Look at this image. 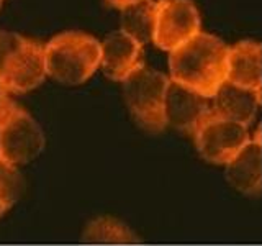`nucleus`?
I'll use <instances>...</instances> for the list:
<instances>
[{
  "label": "nucleus",
  "instance_id": "1",
  "mask_svg": "<svg viewBox=\"0 0 262 246\" xmlns=\"http://www.w3.org/2000/svg\"><path fill=\"white\" fill-rule=\"evenodd\" d=\"M228 51L218 36L200 31L169 53V79L211 98L226 82Z\"/></svg>",
  "mask_w": 262,
  "mask_h": 246
},
{
  "label": "nucleus",
  "instance_id": "2",
  "mask_svg": "<svg viewBox=\"0 0 262 246\" xmlns=\"http://www.w3.org/2000/svg\"><path fill=\"white\" fill-rule=\"evenodd\" d=\"M100 41L84 31H62L45 45L46 72L66 86L84 84L100 68Z\"/></svg>",
  "mask_w": 262,
  "mask_h": 246
},
{
  "label": "nucleus",
  "instance_id": "3",
  "mask_svg": "<svg viewBox=\"0 0 262 246\" xmlns=\"http://www.w3.org/2000/svg\"><path fill=\"white\" fill-rule=\"evenodd\" d=\"M169 82V76L146 64L121 82L128 110L143 130L159 133L167 127L164 107Z\"/></svg>",
  "mask_w": 262,
  "mask_h": 246
},
{
  "label": "nucleus",
  "instance_id": "4",
  "mask_svg": "<svg viewBox=\"0 0 262 246\" xmlns=\"http://www.w3.org/2000/svg\"><path fill=\"white\" fill-rule=\"evenodd\" d=\"M45 133L39 123L13 100L0 113V159L18 168L43 151Z\"/></svg>",
  "mask_w": 262,
  "mask_h": 246
},
{
  "label": "nucleus",
  "instance_id": "5",
  "mask_svg": "<svg viewBox=\"0 0 262 246\" xmlns=\"http://www.w3.org/2000/svg\"><path fill=\"white\" fill-rule=\"evenodd\" d=\"M200 12L192 0H156L152 43L172 53L200 33Z\"/></svg>",
  "mask_w": 262,
  "mask_h": 246
},
{
  "label": "nucleus",
  "instance_id": "6",
  "mask_svg": "<svg viewBox=\"0 0 262 246\" xmlns=\"http://www.w3.org/2000/svg\"><path fill=\"white\" fill-rule=\"evenodd\" d=\"M251 138L248 127L221 118L215 115V112L193 135L195 146L202 158L221 166L231 162L251 141Z\"/></svg>",
  "mask_w": 262,
  "mask_h": 246
},
{
  "label": "nucleus",
  "instance_id": "7",
  "mask_svg": "<svg viewBox=\"0 0 262 246\" xmlns=\"http://www.w3.org/2000/svg\"><path fill=\"white\" fill-rule=\"evenodd\" d=\"M46 77L45 45L25 36L0 74V82L7 94H27L43 84Z\"/></svg>",
  "mask_w": 262,
  "mask_h": 246
},
{
  "label": "nucleus",
  "instance_id": "8",
  "mask_svg": "<svg viewBox=\"0 0 262 246\" xmlns=\"http://www.w3.org/2000/svg\"><path fill=\"white\" fill-rule=\"evenodd\" d=\"M166 125L182 133L195 135L200 125L213 115L211 98L193 92L177 82L170 80L166 94Z\"/></svg>",
  "mask_w": 262,
  "mask_h": 246
},
{
  "label": "nucleus",
  "instance_id": "9",
  "mask_svg": "<svg viewBox=\"0 0 262 246\" xmlns=\"http://www.w3.org/2000/svg\"><path fill=\"white\" fill-rule=\"evenodd\" d=\"M100 46V69L110 80L123 82L144 66V46L136 43L121 30L106 35Z\"/></svg>",
  "mask_w": 262,
  "mask_h": 246
},
{
  "label": "nucleus",
  "instance_id": "10",
  "mask_svg": "<svg viewBox=\"0 0 262 246\" xmlns=\"http://www.w3.org/2000/svg\"><path fill=\"white\" fill-rule=\"evenodd\" d=\"M260 104V92L234 86L231 82H225L218 89V92L211 97V107L215 115L221 118L241 123L249 127Z\"/></svg>",
  "mask_w": 262,
  "mask_h": 246
},
{
  "label": "nucleus",
  "instance_id": "11",
  "mask_svg": "<svg viewBox=\"0 0 262 246\" xmlns=\"http://www.w3.org/2000/svg\"><path fill=\"white\" fill-rule=\"evenodd\" d=\"M226 80L234 86L260 92V45L256 41H241L228 51Z\"/></svg>",
  "mask_w": 262,
  "mask_h": 246
},
{
  "label": "nucleus",
  "instance_id": "12",
  "mask_svg": "<svg viewBox=\"0 0 262 246\" xmlns=\"http://www.w3.org/2000/svg\"><path fill=\"white\" fill-rule=\"evenodd\" d=\"M226 177L234 189L244 194H256L262 180V146L259 133L244 146L236 158L226 164Z\"/></svg>",
  "mask_w": 262,
  "mask_h": 246
},
{
  "label": "nucleus",
  "instance_id": "13",
  "mask_svg": "<svg viewBox=\"0 0 262 246\" xmlns=\"http://www.w3.org/2000/svg\"><path fill=\"white\" fill-rule=\"evenodd\" d=\"M154 13L156 0H141V2L126 5L120 10V30L133 38L136 43L144 46L152 41Z\"/></svg>",
  "mask_w": 262,
  "mask_h": 246
},
{
  "label": "nucleus",
  "instance_id": "14",
  "mask_svg": "<svg viewBox=\"0 0 262 246\" xmlns=\"http://www.w3.org/2000/svg\"><path fill=\"white\" fill-rule=\"evenodd\" d=\"M82 241L89 244H133L139 238L123 221L112 217H98L85 227Z\"/></svg>",
  "mask_w": 262,
  "mask_h": 246
},
{
  "label": "nucleus",
  "instance_id": "15",
  "mask_svg": "<svg viewBox=\"0 0 262 246\" xmlns=\"http://www.w3.org/2000/svg\"><path fill=\"white\" fill-rule=\"evenodd\" d=\"M25 36L13 31H0V74L4 72L8 59L21 46Z\"/></svg>",
  "mask_w": 262,
  "mask_h": 246
},
{
  "label": "nucleus",
  "instance_id": "16",
  "mask_svg": "<svg viewBox=\"0 0 262 246\" xmlns=\"http://www.w3.org/2000/svg\"><path fill=\"white\" fill-rule=\"evenodd\" d=\"M15 197L7 191L4 186H0V217H4V213L12 207Z\"/></svg>",
  "mask_w": 262,
  "mask_h": 246
},
{
  "label": "nucleus",
  "instance_id": "17",
  "mask_svg": "<svg viewBox=\"0 0 262 246\" xmlns=\"http://www.w3.org/2000/svg\"><path fill=\"white\" fill-rule=\"evenodd\" d=\"M136 2H141V0H103V4L110 8H117V10H121V8H125L126 5H131V4H136Z\"/></svg>",
  "mask_w": 262,
  "mask_h": 246
},
{
  "label": "nucleus",
  "instance_id": "18",
  "mask_svg": "<svg viewBox=\"0 0 262 246\" xmlns=\"http://www.w3.org/2000/svg\"><path fill=\"white\" fill-rule=\"evenodd\" d=\"M12 98L8 97V94L5 92V89H4V86H2V82H0V113L4 112V109L8 105V102H10Z\"/></svg>",
  "mask_w": 262,
  "mask_h": 246
},
{
  "label": "nucleus",
  "instance_id": "19",
  "mask_svg": "<svg viewBox=\"0 0 262 246\" xmlns=\"http://www.w3.org/2000/svg\"><path fill=\"white\" fill-rule=\"evenodd\" d=\"M2 4H4V0H0V7H2Z\"/></svg>",
  "mask_w": 262,
  "mask_h": 246
}]
</instances>
